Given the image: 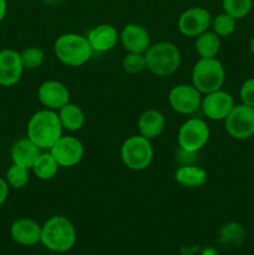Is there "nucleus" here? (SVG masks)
I'll return each mask as SVG.
<instances>
[{
  "label": "nucleus",
  "instance_id": "nucleus-1",
  "mask_svg": "<svg viewBox=\"0 0 254 255\" xmlns=\"http://www.w3.org/2000/svg\"><path fill=\"white\" fill-rule=\"evenodd\" d=\"M64 128L57 111L42 109L35 112L27 121L26 137L42 151H49L62 136Z\"/></svg>",
  "mask_w": 254,
  "mask_h": 255
},
{
  "label": "nucleus",
  "instance_id": "nucleus-2",
  "mask_svg": "<svg viewBox=\"0 0 254 255\" xmlns=\"http://www.w3.org/2000/svg\"><path fill=\"white\" fill-rule=\"evenodd\" d=\"M77 232L67 217L52 216L41 226L40 243L52 253H66L75 247Z\"/></svg>",
  "mask_w": 254,
  "mask_h": 255
},
{
  "label": "nucleus",
  "instance_id": "nucleus-3",
  "mask_svg": "<svg viewBox=\"0 0 254 255\" xmlns=\"http://www.w3.org/2000/svg\"><path fill=\"white\" fill-rule=\"evenodd\" d=\"M54 52L61 64L70 67L82 66L94 54L87 37L76 32L60 35L54 42Z\"/></svg>",
  "mask_w": 254,
  "mask_h": 255
},
{
  "label": "nucleus",
  "instance_id": "nucleus-4",
  "mask_svg": "<svg viewBox=\"0 0 254 255\" xmlns=\"http://www.w3.org/2000/svg\"><path fill=\"white\" fill-rule=\"evenodd\" d=\"M147 70L158 77H168L181 66L182 55L178 47L169 41L151 44L146 52Z\"/></svg>",
  "mask_w": 254,
  "mask_h": 255
},
{
  "label": "nucleus",
  "instance_id": "nucleus-5",
  "mask_svg": "<svg viewBox=\"0 0 254 255\" xmlns=\"http://www.w3.org/2000/svg\"><path fill=\"white\" fill-rule=\"evenodd\" d=\"M192 85L202 95L221 90L226 81V69L217 57L201 59L192 69Z\"/></svg>",
  "mask_w": 254,
  "mask_h": 255
},
{
  "label": "nucleus",
  "instance_id": "nucleus-6",
  "mask_svg": "<svg viewBox=\"0 0 254 255\" xmlns=\"http://www.w3.org/2000/svg\"><path fill=\"white\" fill-rule=\"evenodd\" d=\"M122 163L134 172L144 171L153 159V147L149 139L141 134L127 137L121 146Z\"/></svg>",
  "mask_w": 254,
  "mask_h": 255
},
{
  "label": "nucleus",
  "instance_id": "nucleus-7",
  "mask_svg": "<svg viewBox=\"0 0 254 255\" xmlns=\"http://www.w3.org/2000/svg\"><path fill=\"white\" fill-rule=\"evenodd\" d=\"M209 137H211V129L208 124L202 119L192 117L181 125L177 133V142L179 149L182 151L198 153L207 146Z\"/></svg>",
  "mask_w": 254,
  "mask_h": 255
},
{
  "label": "nucleus",
  "instance_id": "nucleus-8",
  "mask_svg": "<svg viewBox=\"0 0 254 255\" xmlns=\"http://www.w3.org/2000/svg\"><path fill=\"white\" fill-rule=\"evenodd\" d=\"M227 133L234 139L244 141L254 136V107L236 105L224 120Z\"/></svg>",
  "mask_w": 254,
  "mask_h": 255
},
{
  "label": "nucleus",
  "instance_id": "nucleus-9",
  "mask_svg": "<svg viewBox=\"0 0 254 255\" xmlns=\"http://www.w3.org/2000/svg\"><path fill=\"white\" fill-rule=\"evenodd\" d=\"M202 97L203 95L192 84H179L169 91L168 104L177 114L189 116L201 109Z\"/></svg>",
  "mask_w": 254,
  "mask_h": 255
},
{
  "label": "nucleus",
  "instance_id": "nucleus-10",
  "mask_svg": "<svg viewBox=\"0 0 254 255\" xmlns=\"http://www.w3.org/2000/svg\"><path fill=\"white\" fill-rule=\"evenodd\" d=\"M49 151L62 168H71L77 166L82 161L85 154L82 142L77 137L70 134H62Z\"/></svg>",
  "mask_w": 254,
  "mask_h": 255
},
{
  "label": "nucleus",
  "instance_id": "nucleus-11",
  "mask_svg": "<svg viewBox=\"0 0 254 255\" xmlns=\"http://www.w3.org/2000/svg\"><path fill=\"white\" fill-rule=\"evenodd\" d=\"M236 106L233 96L223 90L209 92L202 97L201 110L211 121H224Z\"/></svg>",
  "mask_w": 254,
  "mask_h": 255
},
{
  "label": "nucleus",
  "instance_id": "nucleus-12",
  "mask_svg": "<svg viewBox=\"0 0 254 255\" xmlns=\"http://www.w3.org/2000/svg\"><path fill=\"white\" fill-rule=\"evenodd\" d=\"M212 16L204 7L194 6L184 10L178 17L177 27L187 37H197L211 27Z\"/></svg>",
  "mask_w": 254,
  "mask_h": 255
},
{
  "label": "nucleus",
  "instance_id": "nucleus-13",
  "mask_svg": "<svg viewBox=\"0 0 254 255\" xmlns=\"http://www.w3.org/2000/svg\"><path fill=\"white\" fill-rule=\"evenodd\" d=\"M71 99L70 90L64 82L57 80H46L37 87V100L44 109L59 111L69 104Z\"/></svg>",
  "mask_w": 254,
  "mask_h": 255
},
{
  "label": "nucleus",
  "instance_id": "nucleus-14",
  "mask_svg": "<svg viewBox=\"0 0 254 255\" xmlns=\"http://www.w3.org/2000/svg\"><path fill=\"white\" fill-rule=\"evenodd\" d=\"M24 66L20 52L12 49L0 50V86L12 87L21 80Z\"/></svg>",
  "mask_w": 254,
  "mask_h": 255
},
{
  "label": "nucleus",
  "instance_id": "nucleus-15",
  "mask_svg": "<svg viewBox=\"0 0 254 255\" xmlns=\"http://www.w3.org/2000/svg\"><path fill=\"white\" fill-rule=\"evenodd\" d=\"M120 42L126 52L144 54L151 46V36L146 27L139 24H127L120 31Z\"/></svg>",
  "mask_w": 254,
  "mask_h": 255
},
{
  "label": "nucleus",
  "instance_id": "nucleus-16",
  "mask_svg": "<svg viewBox=\"0 0 254 255\" xmlns=\"http://www.w3.org/2000/svg\"><path fill=\"white\" fill-rule=\"evenodd\" d=\"M92 51L104 54L111 51L120 42V32L111 24H100L90 29L86 35Z\"/></svg>",
  "mask_w": 254,
  "mask_h": 255
},
{
  "label": "nucleus",
  "instance_id": "nucleus-17",
  "mask_svg": "<svg viewBox=\"0 0 254 255\" xmlns=\"http://www.w3.org/2000/svg\"><path fill=\"white\" fill-rule=\"evenodd\" d=\"M12 241L22 247H32L40 243L41 226L31 218H19L10 227Z\"/></svg>",
  "mask_w": 254,
  "mask_h": 255
},
{
  "label": "nucleus",
  "instance_id": "nucleus-18",
  "mask_svg": "<svg viewBox=\"0 0 254 255\" xmlns=\"http://www.w3.org/2000/svg\"><path fill=\"white\" fill-rule=\"evenodd\" d=\"M164 127H166V119H164L163 114L154 109H149L142 112L137 121L138 134L149 141L161 136L162 132L164 131Z\"/></svg>",
  "mask_w": 254,
  "mask_h": 255
},
{
  "label": "nucleus",
  "instance_id": "nucleus-19",
  "mask_svg": "<svg viewBox=\"0 0 254 255\" xmlns=\"http://www.w3.org/2000/svg\"><path fill=\"white\" fill-rule=\"evenodd\" d=\"M41 152V148H39L31 139L25 137V138L17 139L12 144L10 157H11L12 163L20 164V166L31 169Z\"/></svg>",
  "mask_w": 254,
  "mask_h": 255
},
{
  "label": "nucleus",
  "instance_id": "nucleus-20",
  "mask_svg": "<svg viewBox=\"0 0 254 255\" xmlns=\"http://www.w3.org/2000/svg\"><path fill=\"white\" fill-rule=\"evenodd\" d=\"M177 183L186 188H199L208 179V173L202 167L196 164H182L174 172Z\"/></svg>",
  "mask_w": 254,
  "mask_h": 255
},
{
  "label": "nucleus",
  "instance_id": "nucleus-21",
  "mask_svg": "<svg viewBox=\"0 0 254 255\" xmlns=\"http://www.w3.org/2000/svg\"><path fill=\"white\" fill-rule=\"evenodd\" d=\"M57 115H59L60 122H61L64 131H80L84 127L85 121H86V116H85V112L82 111L81 107L76 104H72L71 101L65 105V106H62L57 111Z\"/></svg>",
  "mask_w": 254,
  "mask_h": 255
},
{
  "label": "nucleus",
  "instance_id": "nucleus-22",
  "mask_svg": "<svg viewBox=\"0 0 254 255\" xmlns=\"http://www.w3.org/2000/svg\"><path fill=\"white\" fill-rule=\"evenodd\" d=\"M221 50V37L213 31H204L196 37V51L201 59L217 57Z\"/></svg>",
  "mask_w": 254,
  "mask_h": 255
},
{
  "label": "nucleus",
  "instance_id": "nucleus-23",
  "mask_svg": "<svg viewBox=\"0 0 254 255\" xmlns=\"http://www.w3.org/2000/svg\"><path fill=\"white\" fill-rule=\"evenodd\" d=\"M59 163L54 158L50 151L41 152L37 159L35 161L31 171L37 179L40 181H50L54 178L59 172Z\"/></svg>",
  "mask_w": 254,
  "mask_h": 255
},
{
  "label": "nucleus",
  "instance_id": "nucleus-24",
  "mask_svg": "<svg viewBox=\"0 0 254 255\" xmlns=\"http://www.w3.org/2000/svg\"><path fill=\"white\" fill-rule=\"evenodd\" d=\"M246 239V229L237 222H231L222 227L219 243L228 247H241Z\"/></svg>",
  "mask_w": 254,
  "mask_h": 255
},
{
  "label": "nucleus",
  "instance_id": "nucleus-25",
  "mask_svg": "<svg viewBox=\"0 0 254 255\" xmlns=\"http://www.w3.org/2000/svg\"><path fill=\"white\" fill-rule=\"evenodd\" d=\"M30 169L26 167H22L20 164L12 163L7 168L6 174H5V181L7 186L12 189H22L26 187L30 181Z\"/></svg>",
  "mask_w": 254,
  "mask_h": 255
},
{
  "label": "nucleus",
  "instance_id": "nucleus-26",
  "mask_svg": "<svg viewBox=\"0 0 254 255\" xmlns=\"http://www.w3.org/2000/svg\"><path fill=\"white\" fill-rule=\"evenodd\" d=\"M236 26L237 20L224 11L214 16L211 22L212 31L216 32L219 37L231 36L236 31Z\"/></svg>",
  "mask_w": 254,
  "mask_h": 255
},
{
  "label": "nucleus",
  "instance_id": "nucleus-27",
  "mask_svg": "<svg viewBox=\"0 0 254 255\" xmlns=\"http://www.w3.org/2000/svg\"><path fill=\"white\" fill-rule=\"evenodd\" d=\"M223 11L236 20L246 17L253 7V0H222Z\"/></svg>",
  "mask_w": 254,
  "mask_h": 255
},
{
  "label": "nucleus",
  "instance_id": "nucleus-28",
  "mask_svg": "<svg viewBox=\"0 0 254 255\" xmlns=\"http://www.w3.org/2000/svg\"><path fill=\"white\" fill-rule=\"evenodd\" d=\"M20 59L24 70H36L44 64L45 54L40 47L30 46L20 52Z\"/></svg>",
  "mask_w": 254,
  "mask_h": 255
},
{
  "label": "nucleus",
  "instance_id": "nucleus-29",
  "mask_svg": "<svg viewBox=\"0 0 254 255\" xmlns=\"http://www.w3.org/2000/svg\"><path fill=\"white\" fill-rule=\"evenodd\" d=\"M122 69L129 75L141 74L147 70L146 57L144 54H136V52H127L122 60Z\"/></svg>",
  "mask_w": 254,
  "mask_h": 255
},
{
  "label": "nucleus",
  "instance_id": "nucleus-30",
  "mask_svg": "<svg viewBox=\"0 0 254 255\" xmlns=\"http://www.w3.org/2000/svg\"><path fill=\"white\" fill-rule=\"evenodd\" d=\"M239 96H241L242 104L254 107V77L246 80L242 84L241 90H239Z\"/></svg>",
  "mask_w": 254,
  "mask_h": 255
},
{
  "label": "nucleus",
  "instance_id": "nucleus-31",
  "mask_svg": "<svg viewBox=\"0 0 254 255\" xmlns=\"http://www.w3.org/2000/svg\"><path fill=\"white\" fill-rule=\"evenodd\" d=\"M9 188L10 187L7 186L5 178L0 177V207L6 202L7 196H9Z\"/></svg>",
  "mask_w": 254,
  "mask_h": 255
},
{
  "label": "nucleus",
  "instance_id": "nucleus-32",
  "mask_svg": "<svg viewBox=\"0 0 254 255\" xmlns=\"http://www.w3.org/2000/svg\"><path fill=\"white\" fill-rule=\"evenodd\" d=\"M7 11V2L6 0H0V22L4 20L5 15Z\"/></svg>",
  "mask_w": 254,
  "mask_h": 255
},
{
  "label": "nucleus",
  "instance_id": "nucleus-33",
  "mask_svg": "<svg viewBox=\"0 0 254 255\" xmlns=\"http://www.w3.org/2000/svg\"><path fill=\"white\" fill-rule=\"evenodd\" d=\"M201 255H219L217 249H214L213 247H206V248L202 251Z\"/></svg>",
  "mask_w": 254,
  "mask_h": 255
},
{
  "label": "nucleus",
  "instance_id": "nucleus-34",
  "mask_svg": "<svg viewBox=\"0 0 254 255\" xmlns=\"http://www.w3.org/2000/svg\"><path fill=\"white\" fill-rule=\"evenodd\" d=\"M249 50H251L252 54L254 55V36L251 39V42H249Z\"/></svg>",
  "mask_w": 254,
  "mask_h": 255
}]
</instances>
